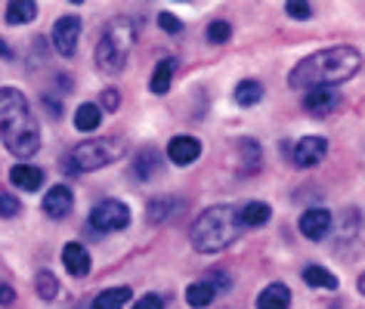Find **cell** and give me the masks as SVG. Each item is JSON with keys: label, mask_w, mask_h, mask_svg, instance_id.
Listing matches in <instances>:
<instances>
[{"label": "cell", "mask_w": 365, "mask_h": 309, "mask_svg": "<svg viewBox=\"0 0 365 309\" xmlns=\"http://www.w3.org/2000/svg\"><path fill=\"white\" fill-rule=\"evenodd\" d=\"M170 207H173L170 198H158V201L149 204V211H145V220H149V223H164V220H168V214H170Z\"/></svg>", "instance_id": "4316f807"}, {"label": "cell", "mask_w": 365, "mask_h": 309, "mask_svg": "<svg viewBox=\"0 0 365 309\" xmlns=\"http://www.w3.org/2000/svg\"><path fill=\"white\" fill-rule=\"evenodd\" d=\"M362 71V50L341 43V47H325L309 53L307 59H300L294 71H291L288 84L294 90H316V87H334L350 80L353 75Z\"/></svg>", "instance_id": "6da1fadb"}, {"label": "cell", "mask_w": 365, "mask_h": 309, "mask_svg": "<svg viewBox=\"0 0 365 309\" xmlns=\"http://www.w3.org/2000/svg\"><path fill=\"white\" fill-rule=\"evenodd\" d=\"M103 108H108V112H118V108H121V93H118L115 87H108V90H103Z\"/></svg>", "instance_id": "d6a6232c"}, {"label": "cell", "mask_w": 365, "mask_h": 309, "mask_svg": "<svg viewBox=\"0 0 365 309\" xmlns=\"http://www.w3.org/2000/svg\"><path fill=\"white\" fill-rule=\"evenodd\" d=\"M331 214L325 211V207H313V211H307L304 216H300V232H304V239L309 241H322L328 232H331Z\"/></svg>", "instance_id": "30bf717a"}, {"label": "cell", "mask_w": 365, "mask_h": 309, "mask_svg": "<svg viewBox=\"0 0 365 309\" xmlns=\"http://www.w3.org/2000/svg\"><path fill=\"white\" fill-rule=\"evenodd\" d=\"M133 41H136V28L130 19L118 16L106 25L103 38L96 43V68L103 75H121L127 59H130V50H133Z\"/></svg>", "instance_id": "277c9868"}, {"label": "cell", "mask_w": 365, "mask_h": 309, "mask_svg": "<svg viewBox=\"0 0 365 309\" xmlns=\"http://www.w3.org/2000/svg\"><path fill=\"white\" fill-rule=\"evenodd\" d=\"M16 300V290L10 285H0V306H13Z\"/></svg>", "instance_id": "d590c367"}, {"label": "cell", "mask_w": 365, "mask_h": 309, "mask_svg": "<svg viewBox=\"0 0 365 309\" xmlns=\"http://www.w3.org/2000/svg\"><path fill=\"white\" fill-rule=\"evenodd\" d=\"M62 263H66V269L75 278L90 276V266H93V263H90V251L81 241H68L66 248H62Z\"/></svg>", "instance_id": "4fadbf2b"}, {"label": "cell", "mask_w": 365, "mask_h": 309, "mask_svg": "<svg viewBox=\"0 0 365 309\" xmlns=\"http://www.w3.org/2000/svg\"><path fill=\"white\" fill-rule=\"evenodd\" d=\"M198 154H202V142H198L195 136H173L168 142V158H170V164H177V167L192 164V161H198Z\"/></svg>", "instance_id": "8fae6325"}, {"label": "cell", "mask_w": 365, "mask_h": 309, "mask_svg": "<svg viewBox=\"0 0 365 309\" xmlns=\"http://www.w3.org/2000/svg\"><path fill=\"white\" fill-rule=\"evenodd\" d=\"M118 158H124V142L115 140V136H99V140H87V142L75 145L68 154H62L59 164L68 177H81V174H87V170L115 164Z\"/></svg>", "instance_id": "5b68a950"}, {"label": "cell", "mask_w": 365, "mask_h": 309, "mask_svg": "<svg viewBox=\"0 0 365 309\" xmlns=\"http://www.w3.org/2000/svg\"><path fill=\"white\" fill-rule=\"evenodd\" d=\"M260 99H263V84L260 80H242V84L235 87V103H239L242 108L257 105Z\"/></svg>", "instance_id": "d4e9b609"}, {"label": "cell", "mask_w": 365, "mask_h": 309, "mask_svg": "<svg viewBox=\"0 0 365 309\" xmlns=\"http://www.w3.org/2000/svg\"><path fill=\"white\" fill-rule=\"evenodd\" d=\"M127 300H130V288H108L93 297V309H124Z\"/></svg>", "instance_id": "44dd1931"}, {"label": "cell", "mask_w": 365, "mask_h": 309, "mask_svg": "<svg viewBox=\"0 0 365 309\" xmlns=\"http://www.w3.org/2000/svg\"><path fill=\"white\" fill-rule=\"evenodd\" d=\"M0 140L16 158H31L41 152V130L22 90L0 87Z\"/></svg>", "instance_id": "7a4b0ae2"}, {"label": "cell", "mask_w": 365, "mask_h": 309, "mask_svg": "<svg viewBox=\"0 0 365 309\" xmlns=\"http://www.w3.org/2000/svg\"><path fill=\"white\" fill-rule=\"evenodd\" d=\"M260 161H263L260 142L257 140H239V167H242V174H254V170H260Z\"/></svg>", "instance_id": "ac0fdd59"}, {"label": "cell", "mask_w": 365, "mask_h": 309, "mask_svg": "<svg viewBox=\"0 0 365 309\" xmlns=\"http://www.w3.org/2000/svg\"><path fill=\"white\" fill-rule=\"evenodd\" d=\"M34 288H38V297L43 300H56L59 297V278L53 276L50 269H41L38 278H34Z\"/></svg>", "instance_id": "484cf974"}, {"label": "cell", "mask_w": 365, "mask_h": 309, "mask_svg": "<svg viewBox=\"0 0 365 309\" xmlns=\"http://www.w3.org/2000/svg\"><path fill=\"white\" fill-rule=\"evenodd\" d=\"M257 309H291V290L282 281H272L257 294Z\"/></svg>", "instance_id": "2e32d148"}, {"label": "cell", "mask_w": 365, "mask_h": 309, "mask_svg": "<svg viewBox=\"0 0 365 309\" xmlns=\"http://www.w3.org/2000/svg\"><path fill=\"white\" fill-rule=\"evenodd\" d=\"M130 174L140 179V183H149L152 177H158L161 174V154H158V149H140V152H136Z\"/></svg>", "instance_id": "5bb4252c"}, {"label": "cell", "mask_w": 365, "mask_h": 309, "mask_svg": "<svg viewBox=\"0 0 365 309\" xmlns=\"http://www.w3.org/2000/svg\"><path fill=\"white\" fill-rule=\"evenodd\" d=\"M173 71H177V59H161L152 71V80H149V90L152 93H168L170 90V80H173Z\"/></svg>", "instance_id": "ffe728a7"}, {"label": "cell", "mask_w": 365, "mask_h": 309, "mask_svg": "<svg viewBox=\"0 0 365 309\" xmlns=\"http://www.w3.org/2000/svg\"><path fill=\"white\" fill-rule=\"evenodd\" d=\"M230 38H232V25L230 22L217 19V22L207 25V41H211V43H226Z\"/></svg>", "instance_id": "83f0119b"}, {"label": "cell", "mask_w": 365, "mask_h": 309, "mask_svg": "<svg viewBox=\"0 0 365 309\" xmlns=\"http://www.w3.org/2000/svg\"><path fill=\"white\" fill-rule=\"evenodd\" d=\"M75 207V195H71L68 186H53L47 195H43V214L53 216V220H66Z\"/></svg>", "instance_id": "7c38bea8"}, {"label": "cell", "mask_w": 365, "mask_h": 309, "mask_svg": "<svg viewBox=\"0 0 365 309\" xmlns=\"http://www.w3.org/2000/svg\"><path fill=\"white\" fill-rule=\"evenodd\" d=\"M207 285H211L214 290H230L232 288V278L230 276H226V272L223 269H211V272H207Z\"/></svg>", "instance_id": "f546056e"}, {"label": "cell", "mask_w": 365, "mask_h": 309, "mask_svg": "<svg viewBox=\"0 0 365 309\" xmlns=\"http://www.w3.org/2000/svg\"><path fill=\"white\" fill-rule=\"evenodd\" d=\"M99 121H103V112H99V105L93 103H84V105H78V112H75V127L81 133H90V130H96Z\"/></svg>", "instance_id": "cb8c5ba5"}, {"label": "cell", "mask_w": 365, "mask_h": 309, "mask_svg": "<svg viewBox=\"0 0 365 309\" xmlns=\"http://www.w3.org/2000/svg\"><path fill=\"white\" fill-rule=\"evenodd\" d=\"M127 223H130V207L118 198H106L90 211V226L96 232H121L127 229Z\"/></svg>", "instance_id": "8992f818"}, {"label": "cell", "mask_w": 365, "mask_h": 309, "mask_svg": "<svg viewBox=\"0 0 365 309\" xmlns=\"http://www.w3.org/2000/svg\"><path fill=\"white\" fill-rule=\"evenodd\" d=\"M269 216H272V207L267 201H251L239 211V223H242V229L245 226H248V229H257V226L269 223Z\"/></svg>", "instance_id": "e0dca14e"}, {"label": "cell", "mask_w": 365, "mask_h": 309, "mask_svg": "<svg viewBox=\"0 0 365 309\" xmlns=\"http://www.w3.org/2000/svg\"><path fill=\"white\" fill-rule=\"evenodd\" d=\"M288 16L291 19H309V16H313V6L307 4V0H288Z\"/></svg>", "instance_id": "4dcf8cb0"}, {"label": "cell", "mask_w": 365, "mask_h": 309, "mask_svg": "<svg viewBox=\"0 0 365 309\" xmlns=\"http://www.w3.org/2000/svg\"><path fill=\"white\" fill-rule=\"evenodd\" d=\"M78 41H81V19L78 16H59L53 22V47H56V53L71 59L78 50Z\"/></svg>", "instance_id": "52a82bcc"}, {"label": "cell", "mask_w": 365, "mask_h": 309, "mask_svg": "<svg viewBox=\"0 0 365 309\" xmlns=\"http://www.w3.org/2000/svg\"><path fill=\"white\" fill-rule=\"evenodd\" d=\"M10 183L16 189H22V192H38L43 186V170L34 164H16L10 170Z\"/></svg>", "instance_id": "9a60e30c"}, {"label": "cell", "mask_w": 365, "mask_h": 309, "mask_svg": "<svg viewBox=\"0 0 365 309\" xmlns=\"http://www.w3.org/2000/svg\"><path fill=\"white\" fill-rule=\"evenodd\" d=\"M158 28L168 31V34H180L182 31V22L173 13H158Z\"/></svg>", "instance_id": "1f68e13d"}, {"label": "cell", "mask_w": 365, "mask_h": 309, "mask_svg": "<svg viewBox=\"0 0 365 309\" xmlns=\"http://www.w3.org/2000/svg\"><path fill=\"white\" fill-rule=\"evenodd\" d=\"M300 276H304V281H307L309 288H328V290L337 288V278L325 266H319V263H309V266H304Z\"/></svg>", "instance_id": "603a6c76"}, {"label": "cell", "mask_w": 365, "mask_h": 309, "mask_svg": "<svg viewBox=\"0 0 365 309\" xmlns=\"http://www.w3.org/2000/svg\"><path fill=\"white\" fill-rule=\"evenodd\" d=\"M41 103H43V108H47V112H50L53 117H62V103H59L56 96H50V93H47V96L41 99Z\"/></svg>", "instance_id": "e575fe53"}, {"label": "cell", "mask_w": 365, "mask_h": 309, "mask_svg": "<svg viewBox=\"0 0 365 309\" xmlns=\"http://www.w3.org/2000/svg\"><path fill=\"white\" fill-rule=\"evenodd\" d=\"M242 235V223H239V211L230 204H214L205 214H198V220L192 223V248L198 253H220Z\"/></svg>", "instance_id": "3957f363"}, {"label": "cell", "mask_w": 365, "mask_h": 309, "mask_svg": "<svg viewBox=\"0 0 365 309\" xmlns=\"http://www.w3.org/2000/svg\"><path fill=\"white\" fill-rule=\"evenodd\" d=\"M0 59H13V50H10V47H6V43H4V41H0Z\"/></svg>", "instance_id": "8d00e7d4"}, {"label": "cell", "mask_w": 365, "mask_h": 309, "mask_svg": "<svg viewBox=\"0 0 365 309\" xmlns=\"http://www.w3.org/2000/svg\"><path fill=\"white\" fill-rule=\"evenodd\" d=\"M38 19V4L34 0H13L6 6V22L10 25H29Z\"/></svg>", "instance_id": "d6986e66"}, {"label": "cell", "mask_w": 365, "mask_h": 309, "mask_svg": "<svg viewBox=\"0 0 365 309\" xmlns=\"http://www.w3.org/2000/svg\"><path fill=\"white\" fill-rule=\"evenodd\" d=\"M325 154H328V140L325 136H304V140H297L294 145H291V161H294L300 170L322 164Z\"/></svg>", "instance_id": "ba28073f"}, {"label": "cell", "mask_w": 365, "mask_h": 309, "mask_svg": "<svg viewBox=\"0 0 365 309\" xmlns=\"http://www.w3.org/2000/svg\"><path fill=\"white\" fill-rule=\"evenodd\" d=\"M337 105H341V93L334 87H316V90H307V96H304V108L316 117L331 115Z\"/></svg>", "instance_id": "9c48e42d"}, {"label": "cell", "mask_w": 365, "mask_h": 309, "mask_svg": "<svg viewBox=\"0 0 365 309\" xmlns=\"http://www.w3.org/2000/svg\"><path fill=\"white\" fill-rule=\"evenodd\" d=\"M19 214H22L19 198L10 195V192H0V216H4V220H10V216H19Z\"/></svg>", "instance_id": "f1b7e54d"}, {"label": "cell", "mask_w": 365, "mask_h": 309, "mask_svg": "<svg viewBox=\"0 0 365 309\" xmlns=\"http://www.w3.org/2000/svg\"><path fill=\"white\" fill-rule=\"evenodd\" d=\"M133 309H164V300L158 294H145L133 303Z\"/></svg>", "instance_id": "836d02e7"}, {"label": "cell", "mask_w": 365, "mask_h": 309, "mask_svg": "<svg viewBox=\"0 0 365 309\" xmlns=\"http://www.w3.org/2000/svg\"><path fill=\"white\" fill-rule=\"evenodd\" d=\"M214 297H217V290L207 285V281H192V285L186 288V303L192 306V309L211 306V303H214Z\"/></svg>", "instance_id": "7402d4cb"}]
</instances>
